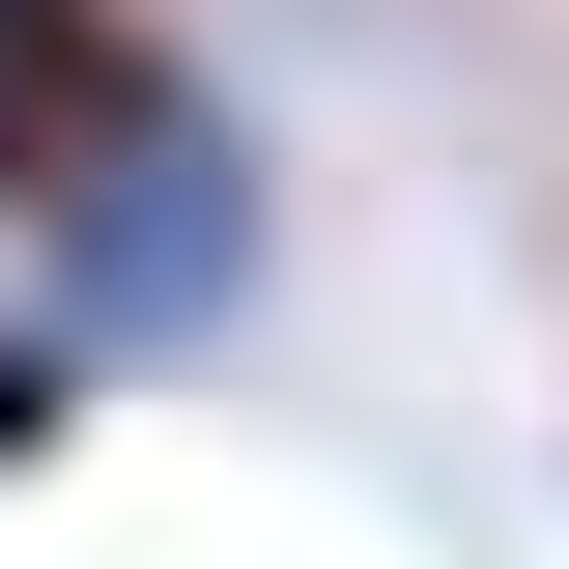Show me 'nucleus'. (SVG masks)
<instances>
[{"label":"nucleus","mask_w":569,"mask_h":569,"mask_svg":"<svg viewBox=\"0 0 569 569\" xmlns=\"http://www.w3.org/2000/svg\"><path fill=\"white\" fill-rule=\"evenodd\" d=\"M29 228H58V284H29V313H58L86 370H171V342H228V313H257V142H228V114H171L142 171H86V200H29Z\"/></svg>","instance_id":"f257e3e1"},{"label":"nucleus","mask_w":569,"mask_h":569,"mask_svg":"<svg viewBox=\"0 0 569 569\" xmlns=\"http://www.w3.org/2000/svg\"><path fill=\"white\" fill-rule=\"evenodd\" d=\"M86 399H114V370H86L29 284H0V485H29V456H86Z\"/></svg>","instance_id":"f03ea898"}]
</instances>
